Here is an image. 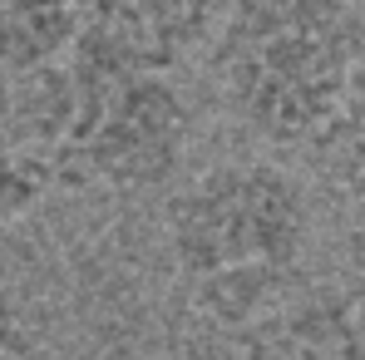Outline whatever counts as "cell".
Wrapping results in <instances>:
<instances>
[{"instance_id": "obj_9", "label": "cell", "mask_w": 365, "mask_h": 360, "mask_svg": "<svg viewBox=\"0 0 365 360\" xmlns=\"http://www.w3.org/2000/svg\"><path fill=\"white\" fill-rule=\"evenodd\" d=\"M331 128H341L346 153H351V168H356V178L365 182V55L356 60V69H351V84H346V99H341V114H336Z\"/></svg>"}, {"instance_id": "obj_6", "label": "cell", "mask_w": 365, "mask_h": 360, "mask_svg": "<svg viewBox=\"0 0 365 360\" xmlns=\"http://www.w3.org/2000/svg\"><path fill=\"white\" fill-rule=\"evenodd\" d=\"M84 0H0V69L30 74L79 40Z\"/></svg>"}, {"instance_id": "obj_3", "label": "cell", "mask_w": 365, "mask_h": 360, "mask_svg": "<svg viewBox=\"0 0 365 360\" xmlns=\"http://www.w3.org/2000/svg\"><path fill=\"white\" fill-rule=\"evenodd\" d=\"M361 55L351 0H232L212 35V79L242 128L292 148L336 123Z\"/></svg>"}, {"instance_id": "obj_7", "label": "cell", "mask_w": 365, "mask_h": 360, "mask_svg": "<svg viewBox=\"0 0 365 360\" xmlns=\"http://www.w3.org/2000/svg\"><path fill=\"white\" fill-rule=\"evenodd\" d=\"M50 187H55L50 163L15 133L10 104H5V94H0V232L15 227L20 217H30Z\"/></svg>"}, {"instance_id": "obj_4", "label": "cell", "mask_w": 365, "mask_h": 360, "mask_svg": "<svg viewBox=\"0 0 365 360\" xmlns=\"http://www.w3.org/2000/svg\"><path fill=\"white\" fill-rule=\"evenodd\" d=\"M232 0H84L79 40L128 64L173 74L202 45H212Z\"/></svg>"}, {"instance_id": "obj_8", "label": "cell", "mask_w": 365, "mask_h": 360, "mask_svg": "<svg viewBox=\"0 0 365 360\" xmlns=\"http://www.w3.org/2000/svg\"><path fill=\"white\" fill-rule=\"evenodd\" d=\"M40 356V331L15 297V287L0 277V360H35Z\"/></svg>"}, {"instance_id": "obj_1", "label": "cell", "mask_w": 365, "mask_h": 360, "mask_svg": "<svg viewBox=\"0 0 365 360\" xmlns=\"http://www.w3.org/2000/svg\"><path fill=\"white\" fill-rule=\"evenodd\" d=\"M15 79L20 89L5 94L15 133L50 163L55 182L148 192L187 158L192 114L163 69L74 40L64 60Z\"/></svg>"}, {"instance_id": "obj_2", "label": "cell", "mask_w": 365, "mask_h": 360, "mask_svg": "<svg viewBox=\"0 0 365 360\" xmlns=\"http://www.w3.org/2000/svg\"><path fill=\"white\" fill-rule=\"evenodd\" d=\"M163 237L187 306L217 331H247L302 277L311 197L267 158H227L168 197Z\"/></svg>"}, {"instance_id": "obj_5", "label": "cell", "mask_w": 365, "mask_h": 360, "mask_svg": "<svg viewBox=\"0 0 365 360\" xmlns=\"http://www.w3.org/2000/svg\"><path fill=\"white\" fill-rule=\"evenodd\" d=\"M237 360H365V316L351 297L277 301L237 331Z\"/></svg>"}]
</instances>
